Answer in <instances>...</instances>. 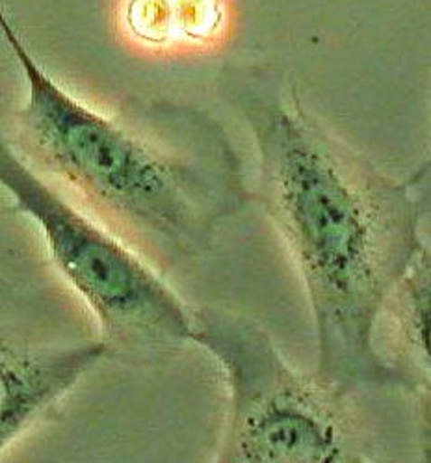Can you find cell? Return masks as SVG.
Wrapping results in <instances>:
<instances>
[{"label":"cell","instance_id":"cell-6","mask_svg":"<svg viewBox=\"0 0 431 463\" xmlns=\"http://www.w3.org/2000/svg\"><path fill=\"white\" fill-rule=\"evenodd\" d=\"M429 290L431 264L429 251L424 248L389 298L394 300V320L402 357L396 361V367L406 374L415 391L429 387Z\"/></svg>","mask_w":431,"mask_h":463},{"label":"cell","instance_id":"cell-4","mask_svg":"<svg viewBox=\"0 0 431 463\" xmlns=\"http://www.w3.org/2000/svg\"><path fill=\"white\" fill-rule=\"evenodd\" d=\"M190 343L203 348L229 391L220 463H359L362 449L346 396L295 371L253 318L193 307Z\"/></svg>","mask_w":431,"mask_h":463},{"label":"cell","instance_id":"cell-1","mask_svg":"<svg viewBox=\"0 0 431 463\" xmlns=\"http://www.w3.org/2000/svg\"><path fill=\"white\" fill-rule=\"evenodd\" d=\"M218 91L251 132L260 203L302 276L316 334L314 376L341 396L415 391L379 354L374 332L426 248L427 162L406 179L385 174L307 110L279 65L229 63Z\"/></svg>","mask_w":431,"mask_h":463},{"label":"cell","instance_id":"cell-3","mask_svg":"<svg viewBox=\"0 0 431 463\" xmlns=\"http://www.w3.org/2000/svg\"><path fill=\"white\" fill-rule=\"evenodd\" d=\"M0 188L40 231L49 259L93 315L108 357L156 365L190 343L192 309L112 229L32 170L0 127Z\"/></svg>","mask_w":431,"mask_h":463},{"label":"cell","instance_id":"cell-5","mask_svg":"<svg viewBox=\"0 0 431 463\" xmlns=\"http://www.w3.org/2000/svg\"><path fill=\"white\" fill-rule=\"evenodd\" d=\"M105 357L101 341H61L0 279V454L45 419Z\"/></svg>","mask_w":431,"mask_h":463},{"label":"cell","instance_id":"cell-2","mask_svg":"<svg viewBox=\"0 0 431 463\" xmlns=\"http://www.w3.org/2000/svg\"><path fill=\"white\" fill-rule=\"evenodd\" d=\"M0 36L26 88L8 140L28 166L160 272L207 255L251 195L225 128L188 103L88 105L32 54L3 0Z\"/></svg>","mask_w":431,"mask_h":463}]
</instances>
